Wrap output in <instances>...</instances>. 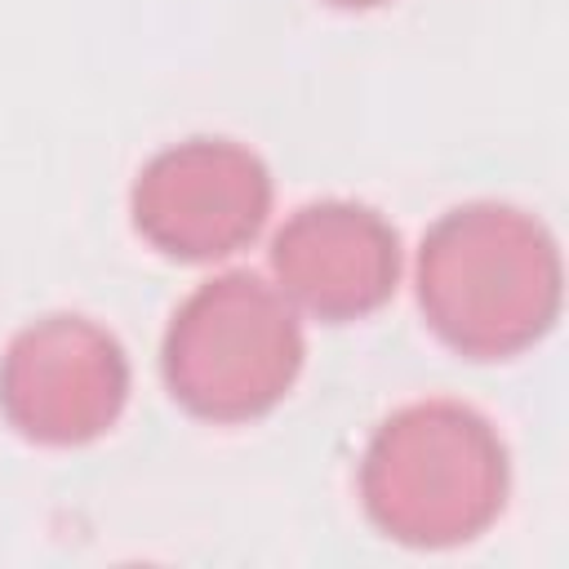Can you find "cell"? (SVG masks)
Instances as JSON below:
<instances>
[{"instance_id": "277c9868", "label": "cell", "mask_w": 569, "mask_h": 569, "mask_svg": "<svg viewBox=\"0 0 569 569\" xmlns=\"http://www.w3.org/2000/svg\"><path fill=\"white\" fill-rule=\"evenodd\" d=\"M271 213L267 164L227 138L160 151L133 182V222L169 258L209 262L244 249Z\"/></svg>"}, {"instance_id": "6da1fadb", "label": "cell", "mask_w": 569, "mask_h": 569, "mask_svg": "<svg viewBox=\"0 0 569 569\" xmlns=\"http://www.w3.org/2000/svg\"><path fill=\"white\" fill-rule=\"evenodd\" d=\"M418 302L453 351L476 360L516 356L560 311L556 240L516 204L449 209L418 249Z\"/></svg>"}, {"instance_id": "7a4b0ae2", "label": "cell", "mask_w": 569, "mask_h": 569, "mask_svg": "<svg viewBox=\"0 0 569 569\" xmlns=\"http://www.w3.org/2000/svg\"><path fill=\"white\" fill-rule=\"evenodd\" d=\"M360 498L387 538L458 547L502 511L507 449L476 409L422 400L373 431L360 462Z\"/></svg>"}, {"instance_id": "8992f818", "label": "cell", "mask_w": 569, "mask_h": 569, "mask_svg": "<svg viewBox=\"0 0 569 569\" xmlns=\"http://www.w3.org/2000/svg\"><path fill=\"white\" fill-rule=\"evenodd\" d=\"M276 289L320 316L356 320L378 311L400 280V240L391 222L351 200L302 204L271 240Z\"/></svg>"}, {"instance_id": "52a82bcc", "label": "cell", "mask_w": 569, "mask_h": 569, "mask_svg": "<svg viewBox=\"0 0 569 569\" xmlns=\"http://www.w3.org/2000/svg\"><path fill=\"white\" fill-rule=\"evenodd\" d=\"M333 4H378V0H333Z\"/></svg>"}, {"instance_id": "3957f363", "label": "cell", "mask_w": 569, "mask_h": 569, "mask_svg": "<svg viewBox=\"0 0 569 569\" xmlns=\"http://www.w3.org/2000/svg\"><path fill=\"white\" fill-rule=\"evenodd\" d=\"M302 369L293 302L249 271L204 280L164 333V382L178 405L213 422L267 413Z\"/></svg>"}, {"instance_id": "5b68a950", "label": "cell", "mask_w": 569, "mask_h": 569, "mask_svg": "<svg viewBox=\"0 0 569 569\" xmlns=\"http://www.w3.org/2000/svg\"><path fill=\"white\" fill-rule=\"evenodd\" d=\"M129 400L120 342L84 316L27 325L0 360V409L40 445H84L102 436Z\"/></svg>"}]
</instances>
